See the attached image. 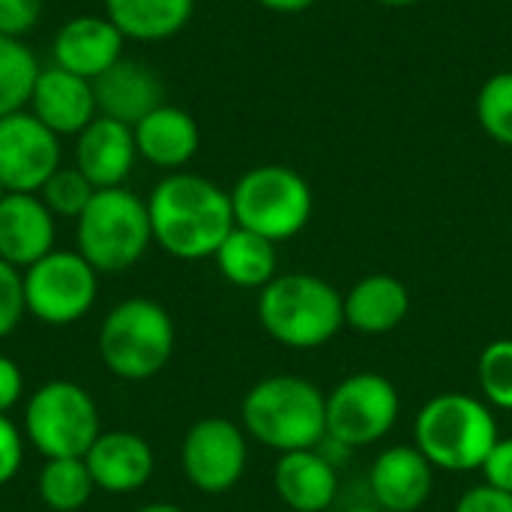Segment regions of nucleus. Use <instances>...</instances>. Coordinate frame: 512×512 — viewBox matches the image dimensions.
Here are the masks:
<instances>
[{
	"label": "nucleus",
	"instance_id": "7",
	"mask_svg": "<svg viewBox=\"0 0 512 512\" xmlns=\"http://www.w3.org/2000/svg\"><path fill=\"white\" fill-rule=\"evenodd\" d=\"M234 222L273 243L297 237L312 219V186L288 165H255L231 189Z\"/></svg>",
	"mask_w": 512,
	"mask_h": 512
},
{
	"label": "nucleus",
	"instance_id": "29",
	"mask_svg": "<svg viewBox=\"0 0 512 512\" xmlns=\"http://www.w3.org/2000/svg\"><path fill=\"white\" fill-rule=\"evenodd\" d=\"M96 195V186L72 165V168H57L48 183L39 189V198L45 201V207L63 219H78L84 213V207L90 204V198Z\"/></svg>",
	"mask_w": 512,
	"mask_h": 512
},
{
	"label": "nucleus",
	"instance_id": "4",
	"mask_svg": "<svg viewBox=\"0 0 512 512\" xmlns=\"http://www.w3.org/2000/svg\"><path fill=\"white\" fill-rule=\"evenodd\" d=\"M498 438L492 408L468 393H441L429 399L414 420V447L432 468L450 474L480 471Z\"/></svg>",
	"mask_w": 512,
	"mask_h": 512
},
{
	"label": "nucleus",
	"instance_id": "38",
	"mask_svg": "<svg viewBox=\"0 0 512 512\" xmlns=\"http://www.w3.org/2000/svg\"><path fill=\"white\" fill-rule=\"evenodd\" d=\"M375 3L390 6V9H405V6H414V3H420V0H375Z\"/></svg>",
	"mask_w": 512,
	"mask_h": 512
},
{
	"label": "nucleus",
	"instance_id": "24",
	"mask_svg": "<svg viewBox=\"0 0 512 512\" xmlns=\"http://www.w3.org/2000/svg\"><path fill=\"white\" fill-rule=\"evenodd\" d=\"M213 258L219 273L237 288H264L276 279L279 267L276 243L240 225L222 240Z\"/></svg>",
	"mask_w": 512,
	"mask_h": 512
},
{
	"label": "nucleus",
	"instance_id": "8",
	"mask_svg": "<svg viewBox=\"0 0 512 512\" xmlns=\"http://www.w3.org/2000/svg\"><path fill=\"white\" fill-rule=\"evenodd\" d=\"M102 435L93 396L72 381H48L24 405V441L45 459H84Z\"/></svg>",
	"mask_w": 512,
	"mask_h": 512
},
{
	"label": "nucleus",
	"instance_id": "12",
	"mask_svg": "<svg viewBox=\"0 0 512 512\" xmlns=\"http://www.w3.org/2000/svg\"><path fill=\"white\" fill-rule=\"evenodd\" d=\"M60 168V135L30 111L0 117V183L6 192H30L48 183Z\"/></svg>",
	"mask_w": 512,
	"mask_h": 512
},
{
	"label": "nucleus",
	"instance_id": "6",
	"mask_svg": "<svg viewBox=\"0 0 512 512\" xmlns=\"http://www.w3.org/2000/svg\"><path fill=\"white\" fill-rule=\"evenodd\" d=\"M75 222L78 252L96 273H123L135 267L153 243L147 201L123 186L96 189Z\"/></svg>",
	"mask_w": 512,
	"mask_h": 512
},
{
	"label": "nucleus",
	"instance_id": "21",
	"mask_svg": "<svg viewBox=\"0 0 512 512\" xmlns=\"http://www.w3.org/2000/svg\"><path fill=\"white\" fill-rule=\"evenodd\" d=\"M135 147L144 162L165 171H180L201 147V129L195 117L177 105H159L135 126Z\"/></svg>",
	"mask_w": 512,
	"mask_h": 512
},
{
	"label": "nucleus",
	"instance_id": "36",
	"mask_svg": "<svg viewBox=\"0 0 512 512\" xmlns=\"http://www.w3.org/2000/svg\"><path fill=\"white\" fill-rule=\"evenodd\" d=\"M255 3L270 12H279V15H300V12L312 9L318 0H255Z\"/></svg>",
	"mask_w": 512,
	"mask_h": 512
},
{
	"label": "nucleus",
	"instance_id": "19",
	"mask_svg": "<svg viewBox=\"0 0 512 512\" xmlns=\"http://www.w3.org/2000/svg\"><path fill=\"white\" fill-rule=\"evenodd\" d=\"M93 96L102 117L135 126L141 117L165 102V87L150 66L120 57L99 78H93Z\"/></svg>",
	"mask_w": 512,
	"mask_h": 512
},
{
	"label": "nucleus",
	"instance_id": "33",
	"mask_svg": "<svg viewBox=\"0 0 512 512\" xmlns=\"http://www.w3.org/2000/svg\"><path fill=\"white\" fill-rule=\"evenodd\" d=\"M480 471L486 477V486L512 495V438H498V444L489 450Z\"/></svg>",
	"mask_w": 512,
	"mask_h": 512
},
{
	"label": "nucleus",
	"instance_id": "18",
	"mask_svg": "<svg viewBox=\"0 0 512 512\" xmlns=\"http://www.w3.org/2000/svg\"><path fill=\"white\" fill-rule=\"evenodd\" d=\"M30 114L42 120L54 135H78L99 114L93 81L78 78L60 66L39 69L30 93Z\"/></svg>",
	"mask_w": 512,
	"mask_h": 512
},
{
	"label": "nucleus",
	"instance_id": "15",
	"mask_svg": "<svg viewBox=\"0 0 512 512\" xmlns=\"http://www.w3.org/2000/svg\"><path fill=\"white\" fill-rule=\"evenodd\" d=\"M435 468L432 462L408 444L387 447L369 471V489L375 507L384 512H417L432 495Z\"/></svg>",
	"mask_w": 512,
	"mask_h": 512
},
{
	"label": "nucleus",
	"instance_id": "9",
	"mask_svg": "<svg viewBox=\"0 0 512 512\" xmlns=\"http://www.w3.org/2000/svg\"><path fill=\"white\" fill-rule=\"evenodd\" d=\"M399 411V390L390 378L378 372L348 375L327 393V441L342 450L378 444L393 432Z\"/></svg>",
	"mask_w": 512,
	"mask_h": 512
},
{
	"label": "nucleus",
	"instance_id": "27",
	"mask_svg": "<svg viewBox=\"0 0 512 512\" xmlns=\"http://www.w3.org/2000/svg\"><path fill=\"white\" fill-rule=\"evenodd\" d=\"M477 123L501 147H512V69L489 75L477 93Z\"/></svg>",
	"mask_w": 512,
	"mask_h": 512
},
{
	"label": "nucleus",
	"instance_id": "23",
	"mask_svg": "<svg viewBox=\"0 0 512 512\" xmlns=\"http://www.w3.org/2000/svg\"><path fill=\"white\" fill-rule=\"evenodd\" d=\"M105 18L135 42H162L177 36L195 12V0H102Z\"/></svg>",
	"mask_w": 512,
	"mask_h": 512
},
{
	"label": "nucleus",
	"instance_id": "25",
	"mask_svg": "<svg viewBox=\"0 0 512 512\" xmlns=\"http://www.w3.org/2000/svg\"><path fill=\"white\" fill-rule=\"evenodd\" d=\"M36 489L48 510L75 512L90 501L96 486L84 459H45Z\"/></svg>",
	"mask_w": 512,
	"mask_h": 512
},
{
	"label": "nucleus",
	"instance_id": "22",
	"mask_svg": "<svg viewBox=\"0 0 512 512\" xmlns=\"http://www.w3.org/2000/svg\"><path fill=\"white\" fill-rule=\"evenodd\" d=\"M411 312V294L405 282L390 273L363 276L345 294V324L366 336H384L396 330Z\"/></svg>",
	"mask_w": 512,
	"mask_h": 512
},
{
	"label": "nucleus",
	"instance_id": "10",
	"mask_svg": "<svg viewBox=\"0 0 512 512\" xmlns=\"http://www.w3.org/2000/svg\"><path fill=\"white\" fill-rule=\"evenodd\" d=\"M27 312L48 327H69L81 321L99 294V273L81 258V252L54 249L24 273Z\"/></svg>",
	"mask_w": 512,
	"mask_h": 512
},
{
	"label": "nucleus",
	"instance_id": "37",
	"mask_svg": "<svg viewBox=\"0 0 512 512\" xmlns=\"http://www.w3.org/2000/svg\"><path fill=\"white\" fill-rule=\"evenodd\" d=\"M138 512H186L183 507H177V504H165V501H156V504H147V507H141Z\"/></svg>",
	"mask_w": 512,
	"mask_h": 512
},
{
	"label": "nucleus",
	"instance_id": "32",
	"mask_svg": "<svg viewBox=\"0 0 512 512\" xmlns=\"http://www.w3.org/2000/svg\"><path fill=\"white\" fill-rule=\"evenodd\" d=\"M21 462H24V435L6 414H0V486L15 480Z\"/></svg>",
	"mask_w": 512,
	"mask_h": 512
},
{
	"label": "nucleus",
	"instance_id": "17",
	"mask_svg": "<svg viewBox=\"0 0 512 512\" xmlns=\"http://www.w3.org/2000/svg\"><path fill=\"white\" fill-rule=\"evenodd\" d=\"M93 486L108 495H132L153 477L156 456L135 432H102L84 456Z\"/></svg>",
	"mask_w": 512,
	"mask_h": 512
},
{
	"label": "nucleus",
	"instance_id": "14",
	"mask_svg": "<svg viewBox=\"0 0 512 512\" xmlns=\"http://www.w3.org/2000/svg\"><path fill=\"white\" fill-rule=\"evenodd\" d=\"M138 159L135 132L132 126L96 114L78 135H75V168L96 186V189H117L132 174Z\"/></svg>",
	"mask_w": 512,
	"mask_h": 512
},
{
	"label": "nucleus",
	"instance_id": "26",
	"mask_svg": "<svg viewBox=\"0 0 512 512\" xmlns=\"http://www.w3.org/2000/svg\"><path fill=\"white\" fill-rule=\"evenodd\" d=\"M39 69L36 54L21 39L0 33V117L24 111Z\"/></svg>",
	"mask_w": 512,
	"mask_h": 512
},
{
	"label": "nucleus",
	"instance_id": "2",
	"mask_svg": "<svg viewBox=\"0 0 512 512\" xmlns=\"http://www.w3.org/2000/svg\"><path fill=\"white\" fill-rule=\"evenodd\" d=\"M243 432L267 450H315L327 441V396L306 378L270 375L240 405Z\"/></svg>",
	"mask_w": 512,
	"mask_h": 512
},
{
	"label": "nucleus",
	"instance_id": "28",
	"mask_svg": "<svg viewBox=\"0 0 512 512\" xmlns=\"http://www.w3.org/2000/svg\"><path fill=\"white\" fill-rule=\"evenodd\" d=\"M477 381L486 405L512 411V339H495L483 348Z\"/></svg>",
	"mask_w": 512,
	"mask_h": 512
},
{
	"label": "nucleus",
	"instance_id": "31",
	"mask_svg": "<svg viewBox=\"0 0 512 512\" xmlns=\"http://www.w3.org/2000/svg\"><path fill=\"white\" fill-rule=\"evenodd\" d=\"M42 18V0H0V33L21 39Z\"/></svg>",
	"mask_w": 512,
	"mask_h": 512
},
{
	"label": "nucleus",
	"instance_id": "16",
	"mask_svg": "<svg viewBox=\"0 0 512 512\" xmlns=\"http://www.w3.org/2000/svg\"><path fill=\"white\" fill-rule=\"evenodd\" d=\"M54 213L39 195L9 192L0 201V261L27 270L48 252H54Z\"/></svg>",
	"mask_w": 512,
	"mask_h": 512
},
{
	"label": "nucleus",
	"instance_id": "11",
	"mask_svg": "<svg viewBox=\"0 0 512 512\" xmlns=\"http://www.w3.org/2000/svg\"><path fill=\"white\" fill-rule=\"evenodd\" d=\"M249 462V444L243 426L225 417H204L198 420L180 447V465L186 480L204 495H225L231 492Z\"/></svg>",
	"mask_w": 512,
	"mask_h": 512
},
{
	"label": "nucleus",
	"instance_id": "1",
	"mask_svg": "<svg viewBox=\"0 0 512 512\" xmlns=\"http://www.w3.org/2000/svg\"><path fill=\"white\" fill-rule=\"evenodd\" d=\"M147 213L153 243L180 261L213 258L222 240L237 228L231 192L189 171L162 177L147 198Z\"/></svg>",
	"mask_w": 512,
	"mask_h": 512
},
{
	"label": "nucleus",
	"instance_id": "3",
	"mask_svg": "<svg viewBox=\"0 0 512 512\" xmlns=\"http://www.w3.org/2000/svg\"><path fill=\"white\" fill-rule=\"evenodd\" d=\"M258 321L273 342L291 351H312L342 330L345 297L321 276L282 273L261 288Z\"/></svg>",
	"mask_w": 512,
	"mask_h": 512
},
{
	"label": "nucleus",
	"instance_id": "39",
	"mask_svg": "<svg viewBox=\"0 0 512 512\" xmlns=\"http://www.w3.org/2000/svg\"><path fill=\"white\" fill-rule=\"evenodd\" d=\"M345 512H384L381 507H348Z\"/></svg>",
	"mask_w": 512,
	"mask_h": 512
},
{
	"label": "nucleus",
	"instance_id": "13",
	"mask_svg": "<svg viewBox=\"0 0 512 512\" xmlns=\"http://www.w3.org/2000/svg\"><path fill=\"white\" fill-rule=\"evenodd\" d=\"M123 42V33L105 15H72L57 27L51 57L54 66L93 81L123 57Z\"/></svg>",
	"mask_w": 512,
	"mask_h": 512
},
{
	"label": "nucleus",
	"instance_id": "34",
	"mask_svg": "<svg viewBox=\"0 0 512 512\" xmlns=\"http://www.w3.org/2000/svg\"><path fill=\"white\" fill-rule=\"evenodd\" d=\"M453 512H512V495L483 483V486L468 489L456 501V510Z\"/></svg>",
	"mask_w": 512,
	"mask_h": 512
},
{
	"label": "nucleus",
	"instance_id": "30",
	"mask_svg": "<svg viewBox=\"0 0 512 512\" xmlns=\"http://www.w3.org/2000/svg\"><path fill=\"white\" fill-rule=\"evenodd\" d=\"M27 315L21 270L0 261V339H6Z\"/></svg>",
	"mask_w": 512,
	"mask_h": 512
},
{
	"label": "nucleus",
	"instance_id": "5",
	"mask_svg": "<svg viewBox=\"0 0 512 512\" xmlns=\"http://www.w3.org/2000/svg\"><path fill=\"white\" fill-rule=\"evenodd\" d=\"M177 345V330L165 306L150 297L117 303L99 327V357L105 369L123 381H147L159 375Z\"/></svg>",
	"mask_w": 512,
	"mask_h": 512
},
{
	"label": "nucleus",
	"instance_id": "40",
	"mask_svg": "<svg viewBox=\"0 0 512 512\" xmlns=\"http://www.w3.org/2000/svg\"><path fill=\"white\" fill-rule=\"evenodd\" d=\"M6 195H9V192H6V189H3V183H0V201H3Z\"/></svg>",
	"mask_w": 512,
	"mask_h": 512
},
{
	"label": "nucleus",
	"instance_id": "35",
	"mask_svg": "<svg viewBox=\"0 0 512 512\" xmlns=\"http://www.w3.org/2000/svg\"><path fill=\"white\" fill-rule=\"evenodd\" d=\"M24 393V375L18 363L6 354H0V414H9Z\"/></svg>",
	"mask_w": 512,
	"mask_h": 512
},
{
	"label": "nucleus",
	"instance_id": "20",
	"mask_svg": "<svg viewBox=\"0 0 512 512\" xmlns=\"http://www.w3.org/2000/svg\"><path fill=\"white\" fill-rule=\"evenodd\" d=\"M273 489L294 512H324L339 495V474L321 447L294 450L279 456L273 468Z\"/></svg>",
	"mask_w": 512,
	"mask_h": 512
}]
</instances>
